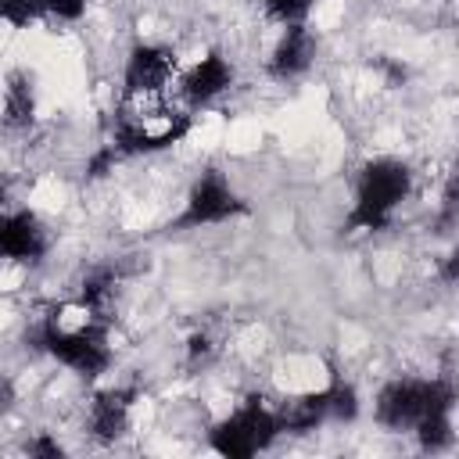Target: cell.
<instances>
[{
	"mask_svg": "<svg viewBox=\"0 0 459 459\" xmlns=\"http://www.w3.org/2000/svg\"><path fill=\"white\" fill-rule=\"evenodd\" d=\"M36 348H43L61 366L97 377L111 366V344H108V312L93 308L90 301H61L32 326Z\"/></svg>",
	"mask_w": 459,
	"mask_h": 459,
	"instance_id": "obj_1",
	"label": "cell"
},
{
	"mask_svg": "<svg viewBox=\"0 0 459 459\" xmlns=\"http://www.w3.org/2000/svg\"><path fill=\"white\" fill-rule=\"evenodd\" d=\"M186 129V108L169 104V97H122L111 143L118 147V154H154L172 147Z\"/></svg>",
	"mask_w": 459,
	"mask_h": 459,
	"instance_id": "obj_2",
	"label": "cell"
},
{
	"mask_svg": "<svg viewBox=\"0 0 459 459\" xmlns=\"http://www.w3.org/2000/svg\"><path fill=\"white\" fill-rule=\"evenodd\" d=\"M377 423L387 430H416L430 416L455 412V387L441 377H398L377 394Z\"/></svg>",
	"mask_w": 459,
	"mask_h": 459,
	"instance_id": "obj_3",
	"label": "cell"
},
{
	"mask_svg": "<svg viewBox=\"0 0 459 459\" xmlns=\"http://www.w3.org/2000/svg\"><path fill=\"white\" fill-rule=\"evenodd\" d=\"M409 190H412V172L402 161H394V158L366 161L355 179V204L348 212V226L362 230V233L391 226V219H394L398 204L409 197Z\"/></svg>",
	"mask_w": 459,
	"mask_h": 459,
	"instance_id": "obj_4",
	"label": "cell"
},
{
	"mask_svg": "<svg viewBox=\"0 0 459 459\" xmlns=\"http://www.w3.org/2000/svg\"><path fill=\"white\" fill-rule=\"evenodd\" d=\"M280 430H283L280 409L265 405L262 398H247L212 430V448L219 455L244 459V455H255V452L269 448Z\"/></svg>",
	"mask_w": 459,
	"mask_h": 459,
	"instance_id": "obj_5",
	"label": "cell"
},
{
	"mask_svg": "<svg viewBox=\"0 0 459 459\" xmlns=\"http://www.w3.org/2000/svg\"><path fill=\"white\" fill-rule=\"evenodd\" d=\"M244 212H247V204H244L240 194L230 186V179H226L219 169H208V172H201L197 183L190 186L176 226H179V230L219 226V222H230V219H237V215H244Z\"/></svg>",
	"mask_w": 459,
	"mask_h": 459,
	"instance_id": "obj_6",
	"label": "cell"
},
{
	"mask_svg": "<svg viewBox=\"0 0 459 459\" xmlns=\"http://www.w3.org/2000/svg\"><path fill=\"white\" fill-rule=\"evenodd\" d=\"M179 82L176 54L161 43H140L126 57L122 97H169V86Z\"/></svg>",
	"mask_w": 459,
	"mask_h": 459,
	"instance_id": "obj_7",
	"label": "cell"
},
{
	"mask_svg": "<svg viewBox=\"0 0 459 459\" xmlns=\"http://www.w3.org/2000/svg\"><path fill=\"white\" fill-rule=\"evenodd\" d=\"M355 412H359L355 391L344 384H330L326 391H316V394L280 405V423H283V430H312L330 420H351Z\"/></svg>",
	"mask_w": 459,
	"mask_h": 459,
	"instance_id": "obj_8",
	"label": "cell"
},
{
	"mask_svg": "<svg viewBox=\"0 0 459 459\" xmlns=\"http://www.w3.org/2000/svg\"><path fill=\"white\" fill-rule=\"evenodd\" d=\"M233 82V68L222 54H204L201 61H194L186 72H179V82H176V93L186 108H201V104H212L219 93H226Z\"/></svg>",
	"mask_w": 459,
	"mask_h": 459,
	"instance_id": "obj_9",
	"label": "cell"
},
{
	"mask_svg": "<svg viewBox=\"0 0 459 459\" xmlns=\"http://www.w3.org/2000/svg\"><path fill=\"white\" fill-rule=\"evenodd\" d=\"M47 226L32 212H7L0 222V251L7 262H39L47 255Z\"/></svg>",
	"mask_w": 459,
	"mask_h": 459,
	"instance_id": "obj_10",
	"label": "cell"
},
{
	"mask_svg": "<svg viewBox=\"0 0 459 459\" xmlns=\"http://www.w3.org/2000/svg\"><path fill=\"white\" fill-rule=\"evenodd\" d=\"M316 57V36L308 32L305 22L298 25H283V36L276 39L273 54H269V75L273 79H298L301 72H308Z\"/></svg>",
	"mask_w": 459,
	"mask_h": 459,
	"instance_id": "obj_11",
	"label": "cell"
},
{
	"mask_svg": "<svg viewBox=\"0 0 459 459\" xmlns=\"http://www.w3.org/2000/svg\"><path fill=\"white\" fill-rule=\"evenodd\" d=\"M133 391L129 387H111V391H100L93 402H90V434L100 437V441H115L118 434H126L129 427V416H133Z\"/></svg>",
	"mask_w": 459,
	"mask_h": 459,
	"instance_id": "obj_12",
	"label": "cell"
},
{
	"mask_svg": "<svg viewBox=\"0 0 459 459\" xmlns=\"http://www.w3.org/2000/svg\"><path fill=\"white\" fill-rule=\"evenodd\" d=\"M86 7V0H0L4 22L7 25H29L39 18H57V22H72L79 18Z\"/></svg>",
	"mask_w": 459,
	"mask_h": 459,
	"instance_id": "obj_13",
	"label": "cell"
},
{
	"mask_svg": "<svg viewBox=\"0 0 459 459\" xmlns=\"http://www.w3.org/2000/svg\"><path fill=\"white\" fill-rule=\"evenodd\" d=\"M25 455H32V459H61V455H65V448H61L54 437L39 434V437H32V441L25 445Z\"/></svg>",
	"mask_w": 459,
	"mask_h": 459,
	"instance_id": "obj_14",
	"label": "cell"
},
{
	"mask_svg": "<svg viewBox=\"0 0 459 459\" xmlns=\"http://www.w3.org/2000/svg\"><path fill=\"white\" fill-rule=\"evenodd\" d=\"M441 280L445 283H455L459 280V255H448V262L441 265Z\"/></svg>",
	"mask_w": 459,
	"mask_h": 459,
	"instance_id": "obj_15",
	"label": "cell"
},
{
	"mask_svg": "<svg viewBox=\"0 0 459 459\" xmlns=\"http://www.w3.org/2000/svg\"><path fill=\"white\" fill-rule=\"evenodd\" d=\"M455 190H459V183H455Z\"/></svg>",
	"mask_w": 459,
	"mask_h": 459,
	"instance_id": "obj_16",
	"label": "cell"
}]
</instances>
